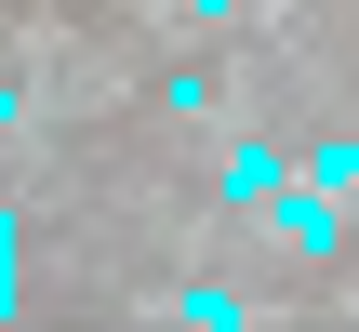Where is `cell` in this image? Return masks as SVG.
Listing matches in <instances>:
<instances>
[{"label": "cell", "instance_id": "cell-3", "mask_svg": "<svg viewBox=\"0 0 359 332\" xmlns=\"http://www.w3.org/2000/svg\"><path fill=\"white\" fill-rule=\"evenodd\" d=\"M306 186H333V200H359V133H320V146H306Z\"/></svg>", "mask_w": 359, "mask_h": 332}, {"label": "cell", "instance_id": "cell-5", "mask_svg": "<svg viewBox=\"0 0 359 332\" xmlns=\"http://www.w3.org/2000/svg\"><path fill=\"white\" fill-rule=\"evenodd\" d=\"M173 13H226V0H173Z\"/></svg>", "mask_w": 359, "mask_h": 332}, {"label": "cell", "instance_id": "cell-6", "mask_svg": "<svg viewBox=\"0 0 359 332\" xmlns=\"http://www.w3.org/2000/svg\"><path fill=\"white\" fill-rule=\"evenodd\" d=\"M0 120H13V93H0Z\"/></svg>", "mask_w": 359, "mask_h": 332}, {"label": "cell", "instance_id": "cell-2", "mask_svg": "<svg viewBox=\"0 0 359 332\" xmlns=\"http://www.w3.org/2000/svg\"><path fill=\"white\" fill-rule=\"evenodd\" d=\"M280 186H293V160H280L266 133H240V146H226V200L253 213V200H280Z\"/></svg>", "mask_w": 359, "mask_h": 332}, {"label": "cell", "instance_id": "cell-4", "mask_svg": "<svg viewBox=\"0 0 359 332\" xmlns=\"http://www.w3.org/2000/svg\"><path fill=\"white\" fill-rule=\"evenodd\" d=\"M0 306H13V226H0Z\"/></svg>", "mask_w": 359, "mask_h": 332}, {"label": "cell", "instance_id": "cell-1", "mask_svg": "<svg viewBox=\"0 0 359 332\" xmlns=\"http://www.w3.org/2000/svg\"><path fill=\"white\" fill-rule=\"evenodd\" d=\"M266 226H280L293 253H346V200H333V186H280V200H266Z\"/></svg>", "mask_w": 359, "mask_h": 332}]
</instances>
